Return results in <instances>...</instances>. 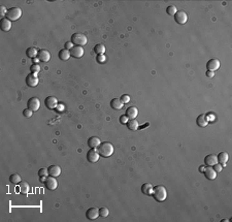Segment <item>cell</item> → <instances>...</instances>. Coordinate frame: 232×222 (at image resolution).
<instances>
[{
	"label": "cell",
	"mask_w": 232,
	"mask_h": 222,
	"mask_svg": "<svg viewBox=\"0 0 232 222\" xmlns=\"http://www.w3.org/2000/svg\"><path fill=\"white\" fill-rule=\"evenodd\" d=\"M40 100L37 98V97H31L28 101H27V106H28V109H30L32 112H37L40 107Z\"/></svg>",
	"instance_id": "obj_5"
},
{
	"label": "cell",
	"mask_w": 232,
	"mask_h": 222,
	"mask_svg": "<svg viewBox=\"0 0 232 222\" xmlns=\"http://www.w3.org/2000/svg\"><path fill=\"white\" fill-rule=\"evenodd\" d=\"M100 144H101V142H100L99 137H97V136H92V137H90V139L88 140V146L90 148L97 149Z\"/></svg>",
	"instance_id": "obj_22"
},
{
	"label": "cell",
	"mask_w": 232,
	"mask_h": 222,
	"mask_svg": "<svg viewBox=\"0 0 232 222\" xmlns=\"http://www.w3.org/2000/svg\"><path fill=\"white\" fill-rule=\"evenodd\" d=\"M9 181H11V183L12 184H20L22 182V178L18 174H12V176L9 177Z\"/></svg>",
	"instance_id": "obj_30"
},
{
	"label": "cell",
	"mask_w": 232,
	"mask_h": 222,
	"mask_svg": "<svg viewBox=\"0 0 232 222\" xmlns=\"http://www.w3.org/2000/svg\"><path fill=\"white\" fill-rule=\"evenodd\" d=\"M205 75H206V76H207V78L211 79V78H214V76H215V72H208V70H207Z\"/></svg>",
	"instance_id": "obj_42"
},
{
	"label": "cell",
	"mask_w": 232,
	"mask_h": 222,
	"mask_svg": "<svg viewBox=\"0 0 232 222\" xmlns=\"http://www.w3.org/2000/svg\"><path fill=\"white\" fill-rule=\"evenodd\" d=\"M213 169L216 170L217 173H220V171H222V170H223V166H222V164H220L219 162H218L213 166Z\"/></svg>",
	"instance_id": "obj_38"
},
{
	"label": "cell",
	"mask_w": 232,
	"mask_h": 222,
	"mask_svg": "<svg viewBox=\"0 0 232 222\" xmlns=\"http://www.w3.org/2000/svg\"><path fill=\"white\" fill-rule=\"evenodd\" d=\"M110 106H112V109L114 110H121L124 106V103L121 101L120 98H114L112 99V101H110Z\"/></svg>",
	"instance_id": "obj_25"
},
{
	"label": "cell",
	"mask_w": 232,
	"mask_h": 222,
	"mask_svg": "<svg viewBox=\"0 0 232 222\" xmlns=\"http://www.w3.org/2000/svg\"><path fill=\"white\" fill-rule=\"evenodd\" d=\"M49 175L52 177H59L60 174H61V167H60L59 165H51L49 167Z\"/></svg>",
	"instance_id": "obj_19"
},
{
	"label": "cell",
	"mask_w": 232,
	"mask_h": 222,
	"mask_svg": "<svg viewBox=\"0 0 232 222\" xmlns=\"http://www.w3.org/2000/svg\"><path fill=\"white\" fill-rule=\"evenodd\" d=\"M153 197L155 198V200L157 201H164L167 197V190L164 186H161V185H158V186L154 187L153 193H152Z\"/></svg>",
	"instance_id": "obj_2"
},
{
	"label": "cell",
	"mask_w": 232,
	"mask_h": 222,
	"mask_svg": "<svg viewBox=\"0 0 232 222\" xmlns=\"http://www.w3.org/2000/svg\"><path fill=\"white\" fill-rule=\"evenodd\" d=\"M128 121H129V118L127 117L126 115H122L120 117V123L121 124H124V125H125V124H127Z\"/></svg>",
	"instance_id": "obj_37"
},
{
	"label": "cell",
	"mask_w": 232,
	"mask_h": 222,
	"mask_svg": "<svg viewBox=\"0 0 232 222\" xmlns=\"http://www.w3.org/2000/svg\"><path fill=\"white\" fill-rule=\"evenodd\" d=\"M153 190H154V187H153V185L151 184V183H144V184H143V186H142V192L143 194H146V195H152Z\"/></svg>",
	"instance_id": "obj_20"
},
{
	"label": "cell",
	"mask_w": 232,
	"mask_h": 222,
	"mask_svg": "<svg viewBox=\"0 0 232 222\" xmlns=\"http://www.w3.org/2000/svg\"><path fill=\"white\" fill-rule=\"evenodd\" d=\"M46 178H48V177H40L39 181H40L41 183H45V182H46Z\"/></svg>",
	"instance_id": "obj_44"
},
{
	"label": "cell",
	"mask_w": 232,
	"mask_h": 222,
	"mask_svg": "<svg viewBox=\"0 0 232 222\" xmlns=\"http://www.w3.org/2000/svg\"><path fill=\"white\" fill-rule=\"evenodd\" d=\"M126 126H127V128L130 130H137L139 127V124L137 122V120L135 119H129V121L126 124Z\"/></svg>",
	"instance_id": "obj_27"
},
{
	"label": "cell",
	"mask_w": 232,
	"mask_h": 222,
	"mask_svg": "<svg viewBox=\"0 0 232 222\" xmlns=\"http://www.w3.org/2000/svg\"><path fill=\"white\" fill-rule=\"evenodd\" d=\"M96 60H97V62H98V63H104V62H105L106 58H105V56H104V55H97Z\"/></svg>",
	"instance_id": "obj_39"
},
{
	"label": "cell",
	"mask_w": 232,
	"mask_h": 222,
	"mask_svg": "<svg viewBox=\"0 0 232 222\" xmlns=\"http://www.w3.org/2000/svg\"><path fill=\"white\" fill-rule=\"evenodd\" d=\"M109 215V210L107 208H100L99 209V216L107 217Z\"/></svg>",
	"instance_id": "obj_32"
},
{
	"label": "cell",
	"mask_w": 232,
	"mask_h": 222,
	"mask_svg": "<svg viewBox=\"0 0 232 222\" xmlns=\"http://www.w3.org/2000/svg\"><path fill=\"white\" fill-rule=\"evenodd\" d=\"M6 12H7V9H6L4 6H1V7H0V13H1V17L6 16Z\"/></svg>",
	"instance_id": "obj_41"
},
{
	"label": "cell",
	"mask_w": 232,
	"mask_h": 222,
	"mask_svg": "<svg viewBox=\"0 0 232 222\" xmlns=\"http://www.w3.org/2000/svg\"><path fill=\"white\" fill-rule=\"evenodd\" d=\"M70 55L75 58H80V57L84 56V48L83 47H79L75 46L70 50Z\"/></svg>",
	"instance_id": "obj_14"
},
{
	"label": "cell",
	"mask_w": 232,
	"mask_h": 222,
	"mask_svg": "<svg viewBox=\"0 0 232 222\" xmlns=\"http://www.w3.org/2000/svg\"><path fill=\"white\" fill-rule=\"evenodd\" d=\"M37 54H38V51L36 50L34 47H31V48H28L26 50V55L27 57H29V58H36L37 57Z\"/></svg>",
	"instance_id": "obj_28"
},
{
	"label": "cell",
	"mask_w": 232,
	"mask_h": 222,
	"mask_svg": "<svg viewBox=\"0 0 232 222\" xmlns=\"http://www.w3.org/2000/svg\"><path fill=\"white\" fill-rule=\"evenodd\" d=\"M37 58L40 60L41 62H49L51 60V53H50L48 50H39L38 54H37Z\"/></svg>",
	"instance_id": "obj_12"
},
{
	"label": "cell",
	"mask_w": 232,
	"mask_h": 222,
	"mask_svg": "<svg viewBox=\"0 0 232 222\" xmlns=\"http://www.w3.org/2000/svg\"><path fill=\"white\" fill-rule=\"evenodd\" d=\"M23 115H24V117H26V118H30L33 115V112L30 109H25L24 111H23Z\"/></svg>",
	"instance_id": "obj_36"
},
{
	"label": "cell",
	"mask_w": 232,
	"mask_h": 222,
	"mask_svg": "<svg viewBox=\"0 0 232 222\" xmlns=\"http://www.w3.org/2000/svg\"><path fill=\"white\" fill-rule=\"evenodd\" d=\"M217 158H218V162L222 164V166H225L226 165V162L228 161V158H229V155H228L227 152H221L217 156Z\"/></svg>",
	"instance_id": "obj_21"
},
{
	"label": "cell",
	"mask_w": 232,
	"mask_h": 222,
	"mask_svg": "<svg viewBox=\"0 0 232 222\" xmlns=\"http://www.w3.org/2000/svg\"><path fill=\"white\" fill-rule=\"evenodd\" d=\"M43 184H45V186L48 188L49 190H55L56 188L58 187V181H57L55 177H52V176L46 178V182Z\"/></svg>",
	"instance_id": "obj_7"
},
{
	"label": "cell",
	"mask_w": 232,
	"mask_h": 222,
	"mask_svg": "<svg viewBox=\"0 0 232 222\" xmlns=\"http://www.w3.org/2000/svg\"><path fill=\"white\" fill-rule=\"evenodd\" d=\"M32 61H33V64H38V61H40V60L36 57V58H33L32 59Z\"/></svg>",
	"instance_id": "obj_43"
},
{
	"label": "cell",
	"mask_w": 232,
	"mask_h": 222,
	"mask_svg": "<svg viewBox=\"0 0 232 222\" xmlns=\"http://www.w3.org/2000/svg\"><path fill=\"white\" fill-rule=\"evenodd\" d=\"M204 170H205V166H204V165H201V166H199V171H201V173H203Z\"/></svg>",
	"instance_id": "obj_45"
},
{
	"label": "cell",
	"mask_w": 232,
	"mask_h": 222,
	"mask_svg": "<svg viewBox=\"0 0 232 222\" xmlns=\"http://www.w3.org/2000/svg\"><path fill=\"white\" fill-rule=\"evenodd\" d=\"M174 20H176V22L177 24L184 25V24H186L188 21V16L184 11H180L174 15Z\"/></svg>",
	"instance_id": "obj_9"
},
{
	"label": "cell",
	"mask_w": 232,
	"mask_h": 222,
	"mask_svg": "<svg viewBox=\"0 0 232 222\" xmlns=\"http://www.w3.org/2000/svg\"><path fill=\"white\" fill-rule=\"evenodd\" d=\"M30 191V186L27 182H21L19 184V192L21 194H28Z\"/></svg>",
	"instance_id": "obj_26"
},
{
	"label": "cell",
	"mask_w": 232,
	"mask_h": 222,
	"mask_svg": "<svg viewBox=\"0 0 232 222\" xmlns=\"http://www.w3.org/2000/svg\"><path fill=\"white\" fill-rule=\"evenodd\" d=\"M206 68L208 72H215L216 70L220 68V61L218 59H210L208 60L206 63Z\"/></svg>",
	"instance_id": "obj_11"
},
{
	"label": "cell",
	"mask_w": 232,
	"mask_h": 222,
	"mask_svg": "<svg viewBox=\"0 0 232 222\" xmlns=\"http://www.w3.org/2000/svg\"><path fill=\"white\" fill-rule=\"evenodd\" d=\"M73 45L79 46V47H83L86 46L87 42H88V39H87V36L84 34V33L80 32H76L75 34H72L71 36V40H70Z\"/></svg>",
	"instance_id": "obj_3"
},
{
	"label": "cell",
	"mask_w": 232,
	"mask_h": 222,
	"mask_svg": "<svg viewBox=\"0 0 232 222\" xmlns=\"http://www.w3.org/2000/svg\"><path fill=\"white\" fill-rule=\"evenodd\" d=\"M38 83H39V80L35 73H29V75L26 76V84L28 87H36L38 85Z\"/></svg>",
	"instance_id": "obj_8"
},
{
	"label": "cell",
	"mask_w": 232,
	"mask_h": 222,
	"mask_svg": "<svg viewBox=\"0 0 232 222\" xmlns=\"http://www.w3.org/2000/svg\"><path fill=\"white\" fill-rule=\"evenodd\" d=\"M38 176L39 177H48L49 176V170L48 169H45V167L40 169L38 170Z\"/></svg>",
	"instance_id": "obj_34"
},
{
	"label": "cell",
	"mask_w": 232,
	"mask_h": 222,
	"mask_svg": "<svg viewBox=\"0 0 232 222\" xmlns=\"http://www.w3.org/2000/svg\"><path fill=\"white\" fill-rule=\"evenodd\" d=\"M203 174L205 175V177L208 180H215L217 178V171L213 169V166H207L204 170Z\"/></svg>",
	"instance_id": "obj_16"
},
{
	"label": "cell",
	"mask_w": 232,
	"mask_h": 222,
	"mask_svg": "<svg viewBox=\"0 0 232 222\" xmlns=\"http://www.w3.org/2000/svg\"><path fill=\"white\" fill-rule=\"evenodd\" d=\"M97 150H98V152L100 154V156L102 157H109L113 155L114 153V146L112 143L109 142H102L101 144L99 145L98 148H97Z\"/></svg>",
	"instance_id": "obj_1"
},
{
	"label": "cell",
	"mask_w": 232,
	"mask_h": 222,
	"mask_svg": "<svg viewBox=\"0 0 232 222\" xmlns=\"http://www.w3.org/2000/svg\"><path fill=\"white\" fill-rule=\"evenodd\" d=\"M120 99L124 105H126V103H128L130 101V96L127 95V94H123V95L120 97Z\"/></svg>",
	"instance_id": "obj_35"
},
{
	"label": "cell",
	"mask_w": 232,
	"mask_h": 222,
	"mask_svg": "<svg viewBox=\"0 0 232 222\" xmlns=\"http://www.w3.org/2000/svg\"><path fill=\"white\" fill-rule=\"evenodd\" d=\"M12 28V21H9L8 19L2 18L1 19V30L2 31H9Z\"/></svg>",
	"instance_id": "obj_23"
},
{
	"label": "cell",
	"mask_w": 232,
	"mask_h": 222,
	"mask_svg": "<svg viewBox=\"0 0 232 222\" xmlns=\"http://www.w3.org/2000/svg\"><path fill=\"white\" fill-rule=\"evenodd\" d=\"M100 157V154L97 149H94V148H90V150L87 153V159H88L89 162H97Z\"/></svg>",
	"instance_id": "obj_6"
},
{
	"label": "cell",
	"mask_w": 232,
	"mask_h": 222,
	"mask_svg": "<svg viewBox=\"0 0 232 222\" xmlns=\"http://www.w3.org/2000/svg\"><path fill=\"white\" fill-rule=\"evenodd\" d=\"M59 59L62 60V61H67L69 58H70V51L69 50H66V49H62L61 51H59Z\"/></svg>",
	"instance_id": "obj_24"
},
{
	"label": "cell",
	"mask_w": 232,
	"mask_h": 222,
	"mask_svg": "<svg viewBox=\"0 0 232 222\" xmlns=\"http://www.w3.org/2000/svg\"><path fill=\"white\" fill-rule=\"evenodd\" d=\"M204 163H205L207 166H214L215 164L218 163V158L215 154H208V155L204 158Z\"/></svg>",
	"instance_id": "obj_15"
},
{
	"label": "cell",
	"mask_w": 232,
	"mask_h": 222,
	"mask_svg": "<svg viewBox=\"0 0 232 222\" xmlns=\"http://www.w3.org/2000/svg\"><path fill=\"white\" fill-rule=\"evenodd\" d=\"M86 217L89 220H96L99 217V209L98 208H90L86 212Z\"/></svg>",
	"instance_id": "obj_10"
},
{
	"label": "cell",
	"mask_w": 232,
	"mask_h": 222,
	"mask_svg": "<svg viewBox=\"0 0 232 222\" xmlns=\"http://www.w3.org/2000/svg\"><path fill=\"white\" fill-rule=\"evenodd\" d=\"M30 70H31V73H38L40 72V65L39 64H32L30 66Z\"/></svg>",
	"instance_id": "obj_33"
},
{
	"label": "cell",
	"mask_w": 232,
	"mask_h": 222,
	"mask_svg": "<svg viewBox=\"0 0 232 222\" xmlns=\"http://www.w3.org/2000/svg\"><path fill=\"white\" fill-rule=\"evenodd\" d=\"M22 16V9L20 7H12L7 9L5 18L8 19L9 21H18Z\"/></svg>",
	"instance_id": "obj_4"
},
{
	"label": "cell",
	"mask_w": 232,
	"mask_h": 222,
	"mask_svg": "<svg viewBox=\"0 0 232 222\" xmlns=\"http://www.w3.org/2000/svg\"><path fill=\"white\" fill-rule=\"evenodd\" d=\"M166 12H167L169 16H173V17H174V15H176V13L177 12V9H176V7L174 5H169V6H167Z\"/></svg>",
	"instance_id": "obj_31"
},
{
	"label": "cell",
	"mask_w": 232,
	"mask_h": 222,
	"mask_svg": "<svg viewBox=\"0 0 232 222\" xmlns=\"http://www.w3.org/2000/svg\"><path fill=\"white\" fill-rule=\"evenodd\" d=\"M125 115L129 118V119H135L138 115V109L136 106H130L126 110Z\"/></svg>",
	"instance_id": "obj_17"
},
{
	"label": "cell",
	"mask_w": 232,
	"mask_h": 222,
	"mask_svg": "<svg viewBox=\"0 0 232 222\" xmlns=\"http://www.w3.org/2000/svg\"><path fill=\"white\" fill-rule=\"evenodd\" d=\"M105 46L103 45V43H98V45H96L94 47V52H95L97 55H104V53H105Z\"/></svg>",
	"instance_id": "obj_29"
},
{
	"label": "cell",
	"mask_w": 232,
	"mask_h": 222,
	"mask_svg": "<svg viewBox=\"0 0 232 222\" xmlns=\"http://www.w3.org/2000/svg\"><path fill=\"white\" fill-rule=\"evenodd\" d=\"M45 105L49 110H54L58 106V100L55 96H48L45 100Z\"/></svg>",
	"instance_id": "obj_13"
},
{
	"label": "cell",
	"mask_w": 232,
	"mask_h": 222,
	"mask_svg": "<svg viewBox=\"0 0 232 222\" xmlns=\"http://www.w3.org/2000/svg\"><path fill=\"white\" fill-rule=\"evenodd\" d=\"M64 47L65 48L64 49H66V50H71L72 48H73V43L71 42H65V45H64Z\"/></svg>",
	"instance_id": "obj_40"
},
{
	"label": "cell",
	"mask_w": 232,
	"mask_h": 222,
	"mask_svg": "<svg viewBox=\"0 0 232 222\" xmlns=\"http://www.w3.org/2000/svg\"><path fill=\"white\" fill-rule=\"evenodd\" d=\"M196 124L199 127H205V126H207L208 119H207L206 115H204V114H201V115L198 116L197 119H196Z\"/></svg>",
	"instance_id": "obj_18"
}]
</instances>
